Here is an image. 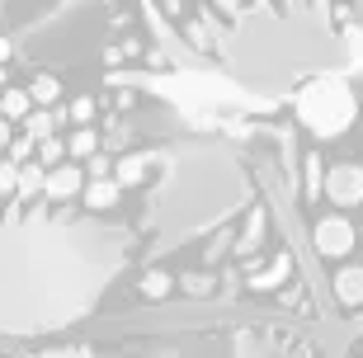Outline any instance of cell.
<instances>
[{"instance_id":"44dd1931","label":"cell","mask_w":363,"mask_h":358,"mask_svg":"<svg viewBox=\"0 0 363 358\" xmlns=\"http://www.w3.org/2000/svg\"><path fill=\"white\" fill-rule=\"evenodd\" d=\"M99 174H108V156H104V151L85 156V179H99Z\"/></svg>"},{"instance_id":"8992f818","label":"cell","mask_w":363,"mask_h":358,"mask_svg":"<svg viewBox=\"0 0 363 358\" xmlns=\"http://www.w3.org/2000/svg\"><path fill=\"white\" fill-rule=\"evenodd\" d=\"M118 198H123V184L118 179H104V174H99V179H85V189H81V203L90 213H108Z\"/></svg>"},{"instance_id":"2e32d148","label":"cell","mask_w":363,"mask_h":358,"mask_svg":"<svg viewBox=\"0 0 363 358\" xmlns=\"http://www.w3.org/2000/svg\"><path fill=\"white\" fill-rule=\"evenodd\" d=\"M94 113H99V104H94V94H81V99H71L67 104V118L76 123V128H90Z\"/></svg>"},{"instance_id":"ac0fdd59","label":"cell","mask_w":363,"mask_h":358,"mask_svg":"<svg viewBox=\"0 0 363 358\" xmlns=\"http://www.w3.org/2000/svg\"><path fill=\"white\" fill-rule=\"evenodd\" d=\"M33 151H38V142H33L28 133H14V137H10V146H5V156H10L14 165H24V160H33Z\"/></svg>"},{"instance_id":"5bb4252c","label":"cell","mask_w":363,"mask_h":358,"mask_svg":"<svg viewBox=\"0 0 363 358\" xmlns=\"http://www.w3.org/2000/svg\"><path fill=\"white\" fill-rule=\"evenodd\" d=\"M33 160H38V165H48V170H52V165H62V160H71L67 156V142H62V137H43L38 142V151H33Z\"/></svg>"},{"instance_id":"7402d4cb","label":"cell","mask_w":363,"mask_h":358,"mask_svg":"<svg viewBox=\"0 0 363 358\" xmlns=\"http://www.w3.org/2000/svg\"><path fill=\"white\" fill-rule=\"evenodd\" d=\"M10 137H14V123H10V118H0V156H5V146H10Z\"/></svg>"},{"instance_id":"8fae6325","label":"cell","mask_w":363,"mask_h":358,"mask_svg":"<svg viewBox=\"0 0 363 358\" xmlns=\"http://www.w3.org/2000/svg\"><path fill=\"white\" fill-rule=\"evenodd\" d=\"M33 108V99H28L24 85H5L0 90V118H10V123H24V113Z\"/></svg>"},{"instance_id":"ba28073f","label":"cell","mask_w":363,"mask_h":358,"mask_svg":"<svg viewBox=\"0 0 363 358\" xmlns=\"http://www.w3.org/2000/svg\"><path fill=\"white\" fill-rule=\"evenodd\" d=\"M335 297L345 306H363V264H345L335 274Z\"/></svg>"},{"instance_id":"30bf717a","label":"cell","mask_w":363,"mask_h":358,"mask_svg":"<svg viewBox=\"0 0 363 358\" xmlns=\"http://www.w3.org/2000/svg\"><path fill=\"white\" fill-rule=\"evenodd\" d=\"M24 90H28V99H33L38 108H52V104H62V80H57L52 71H43V76H33V80L24 85Z\"/></svg>"},{"instance_id":"3957f363","label":"cell","mask_w":363,"mask_h":358,"mask_svg":"<svg viewBox=\"0 0 363 358\" xmlns=\"http://www.w3.org/2000/svg\"><path fill=\"white\" fill-rule=\"evenodd\" d=\"M321 194L330 203H340V208L363 203V165H350V160L330 165V170H325V189H321Z\"/></svg>"},{"instance_id":"e0dca14e","label":"cell","mask_w":363,"mask_h":358,"mask_svg":"<svg viewBox=\"0 0 363 358\" xmlns=\"http://www.w3.org/2000/svg\"><path fill=\"white\" fill-rule=\"evenodd\" d=\"M94 151H99V137H94L90 128H76V133H71V142H67V156L85 160V156H94Z\"/></svg>"},{"instance_id":"7a4b0ae2","label":"cell","mask_w":363,"mask_h":358,"mask_svg":"<svg viewBox=\"0 0 363 358\" xmlns=\"http://www.w3.org/2000/svg\"><path fill=\"white\" fill-rule=\"evenodd\" d=\"M354 226L345 222V217H321V222L311 226V245H316V254H325V259H345V254L354 250Z\"/></svg>"},{"instance_id":"6da1fadb","label":"cell","mask_w":363,"mask_h":358,"mask_svg":"<svg viewBox=\"0 0 363 358\" xmlns=\"http://www.w3.org/2000/svg\"><path fill=\"white\" fill-rule=\"evenodd\" d=\"M297 118H302V128L316 137H340L350 133L354 118H359V104H354V90L345 85V80H311V85H302L297 90Z\"/></svg>"},{"instance_id":"603a6c76","label":"cell","mask_w":363,"mask_h":358,"mask_svg":"<svg viewBox=\"0 0 363 358\" xmlns=\"http://www.w3.org/2000/svg\"><path fill=\"white\" fill-rule=\"evenodd\" d=\"M10 57H14V38H5V33H0V67H5Z\"/></svg>"},{"instance_id":"cb8c5ba5","label":"cell","mask_w":363,"mask_h":358,"mask_svg":"<svg viewBox=\"0 0 363 358\" xmlns=\"http://www.w3.org/2000/svg\"><path fill=\"white\" fill-rule=\"evenodd\" d=\"M217 5H222V10H227V14H236V10H241V5H236V0H217Z\"/></svg>"},{"instance_id":"5b68a950","label":"cell","mask_w":363,"mask_h":358,"mask_svg":"<svg viewBox=\"0 0 363 358\" xmlns=\"http://www.w3.org/2000/svg\"><path fill=\"white\" fill-rule=\"evenodd\" d=\"M293 269H297V264H293V254H288V250H279V254H274V259H269L264 269L245 274V283H250L255 292H274L279 283H288V279H293Z\"/></svg>"},{"instance_id":"7c38bea8","label":"cell","mask_w":363,"mask_h":358,"mask_svg":"<svg viewBox=\"0 0 363 358\" xmlns=\"http://www.w3.org/2000/svg\"><path fill=\"white\" fill-rule=\"evenodd\" d=\"M147 165H151V156H142V151L123 156L118 160V184L123 189H128V184H142V179H147Z\"/></svg>"},{"instance_id":"9c48e42d","label":"cell","mask_w":363,"mask_h":358,"mask_svg":"<svg viewBox=\"0 0 363 358\" xmlns=\"http://www.w3.org/2000/svg\"><path fill=\"white\" fill-rule=\"evenodd\" d=\"M43 179H48V165H38V160H24L19 165V184H14V198H43Z\"/></svg>"},{"instance_id":"9a60e30c","label":"cell","mask_w":363,"mask_h":358,"mask_svg":"<svg viewBox=\"0 0 363 358\" xmlns=\"http://www.w3.org/2000/svg\"><path fill=\"white\" fill-rule=\"evenodd\" d=\"M170 288H175V274H170V269H151V274H142V297H151V302L165 297Z\"/></svg>"},{"instance_id":"52a82bcc","label":"cell","mask_w":363,"mask_h":358,"mask_svg":"<svg viewBox=\"0 0 363 358\" xmlns=\"http://www.w3.org/2000/svg\"><path fill=\"white\" fill-rule=\"evenodd\" d=\"M264 226H269V213H264V203H255L250 208V217H245V226H241V236H236V254H250L264 240Z\"/></svg>"},{"instance_id":"ffe728a7","label":"cell","mask_w":363,"mask_h":358,"mask_svg":"<svg viewBox=\"0 0 363 358\" xmlns=\"http://www.w3.org/2000/svg\"><path fill=\"white\" fill-rule=\"evenodd\" d=\"M184 292H194V297H203V292H213V274H184Z\"/></svg>"},{"instance_id":"d6986e66","label":"cell","mask_w":363,"mask_h":358,"mask_svg":"<svg viewBox=\"0 0 363 358\" xmlns=\"http://www.w3.org/2000/svg\"><path fill=\"white\" fill-rule=\"evenodd\" d=\"M14 184H19V165L5 156V160H0V194H5V198H14Z\"/></svg>"},{"instance_id":"4fadbf2b","label":"cell","mask_w":363,"mask_h":358,"mask_svg":"<svg viewBox=\"0 0 363 358\" xmlns=\"http://www.w3.org/2000/svg\"><path fill=\"white\" fill-rule=\"evenodd\" d=\"M302 179H307V198H321V189H325V165L316 151H307L302 156Z\"/></svg>"},{"instance_id":"277c9868","label":"cell","mask_w":363,"mask_h":358,"mask_svg":"<svg viewBox=\"0 0 363 358\" xmlns=\"http://www.w3.org/2000/svg\"><path fill=\"white\" fill-rule=\"evenodd\" d=\"M81 189H85V170L76 160H62V165H52L48 179H43V198L48 203H71V198H81Z\"/></svg>"}]
</instances>
